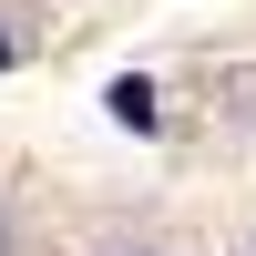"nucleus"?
Returning <instances> with one entry per match:
<instances>
[{
  "label": "nucleus",
  "mask_w": 256,
  "mask_h": 256,
  "mask_svg": "<svg viewBox=\"0 0 256 256\" xmlns=\"http://www.w3.org/2000/svg\"><path fill=\"white\" fill-rule=\"evenodd\" d=\"M113 113H123V123L144 134V123H154V92H144V82H113Z\"/></svg>",
  "instance_id": "obj_1"
},
{
  "label": "nucleus",
  "mask_w": 256,
  "mask_h": 256,
  "mask_svg": "<svg viewBox=\"0 0 256 256\" xmlns=\"http://www.w3.org/2000/svg\"><path fill=\"white\" fill-rule=\"evenodd\" d=\"M0 62H10V41H0Z\"/></svg>",
  "instance_id": "obj_2"
}]
</instances>
